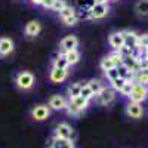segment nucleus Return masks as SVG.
<instances>
[{
  "label": "nucleus",
  "instance_id": "1",
  "mask_svg": "<svg viewBox=\"0 0 148 148\" xmlns=\"http://www.w3.org/2000/svg\"><path fill=\"white\" fill-rule=\"evenodd\" d=\"M15 83L18 86V89L21 90H30L34 83H36V79L33 76L31 71H19L15 77Z\"/></svg>",
  "mask_w": 148,
  "mask_h": 148
},
{
  "label": "nucleus",
  "instance_id": "2",
  "mask_svg": "<svg viewBox=\"0 0 148 148\" xmlns=\"http://www.w3.org/2000/svg\"><path fill=\"white\" fill-rule=\"evenodd\" d=\"M147 98H148V90H147V88H145V86H142V84L135 83V84H133V89H132V93H130V96H129L130 102L142 104Z\"/></svg>",
  "mask_w": 148,
  "mask_h": 148
},
{
  "label": "nucleus",
  "instance_id": "3",
  "mask_svg": "<svg viewBox=\"0 0 148 148\" xmlns=\"http://www.w3.org/2000/svg\"><path fill=\"white\" fill-rule=\"evenodd\" d=\"M73 135H74V129L68 123H58L53 130V138H59V139H73Z\"/></svg>",
  "mask_w": 148,
  "mask_h": 148
},
{
  "label": "nucleus",
  "instance_id": "4",
  "mask_svg": "<svg viewBox=\"0 0 148 148\" xmlns=\"http://www.w3.org/2000/svg\"><path fill=\"white\" fill-rule=\"evenodd\" d=\"M49 116H51V108L47 104H39L31 110V117L36 121H45Z\"/></svg>",
  "mask_w": 148,
  "mask_h": 148
},
{
  "label": "nucleus",
  "instance_id": "5",
  "mask_svg": "<svg viewBox=\"0 0 148 148\" xmlns=\"http://www.w3.org/2000/svg\"><path fill=\"white\" fill-rule=\"evenodd\" d=\"M68 99L62 95H52L49 98V108L51 110H55V111H65L67 107H68Z\"/></svg>",
  "mask_w": 148,
  "mask_h": 148
},
{
  "label": "nucleus",
  "instance_id": "6",
  "mask_svg": "<svg viewBox=\"0 0 148 148\" xmlns=\"http://www.w3.org/2000/svg\"><path fill=\"white\" fill-rule=\"evenodd\" d=\"M95 98H96V102L99 105H110L111 102L116 99V92L111 88H105V86H104L102 90L98 93Z\"/></svg>",
  "mask_w": 148,
  "mask_h": 148
},
{
  "label": "nucleus",
  "instance_id": "7",
  "mask_svg": "<svg viewBox=\"0 0 148 148\" xmlns=\"http://www.w3.org/2000/svg\"><path fill=\"white\" fill-rule=\"evenodd\" d=\"M110 6L108 5H92L89 8V19H102L108 15Z\"/></svg>",
  "mask_w": 148,
  "mask_h": 148
},
{
  "label": "nucleus",
  "instance_id": "8",
  "mask_svg": "<svg viewBox=\"0 0 148 148\" xmlns=\"http://www.w3.org/2000/svg\"><path fill=\"white\" fill-rule=\"evenodd\" d=\"M61 51H62V53L65 52H70V51H74V49H77L79 47V39L76 36H67L64 37L62 40H61Z\"/></svg>",
  "mask_w": 148,
  "mask_h": 148
},
{
  "label": "nucleus",
  "instance_id": "9",
  "mask_svg": "<svg viewBox=\"0 0 148 148\" xmlns=\"http://www.w3.org/2000/svg\"><path fill=\"white\" fill-rule=\"evenodd\" d=\"M108 43L110 46L114 49V51H119L125 46V37H123L121 31H116V33H111L108 36Z\"/></svg>",
  "mask_w": 148,
  "mask_h": 148
},
{
  "label": "nucleus",
  "instance_id": "10",
  "mask_svg": "<svg viewBox=\"0 0 148 148\" xmlns=\"http://www.w3.org/2000/svg\"><path fill=\"white\" fill-rule=\"evenodd\" d=\"M126 114L130 119H141L144 114V107L142 104H136V102H127L126 105Z\"/></svg>",
  "mask_w": 148,
  "mask_h": 148
},
{
  "label": "nucleus",
  "instance_id": "11",
  "mask_svg": "<svg viewBox=\"0 0 148 148\" xmlns=\"http://www.w3.org/2000/svg\"><path fill=\"white\" fill-rule=\"evenodd\" d=\"M15 45L9 37H0V56H8L14 52Z\"/></svg>",
  "mask_w": 148,
  "mask_h": 148
},
{
  "label": "nucleus",
  "instance_id": "12",
  "mask_svg": "<svg viewBox=\"0 0 148 148\" xmlns=\"http://www.w3.org/2000/svg\"><path fill=\"white\" fill-rule=\"evenodd\" d=\"M123 37H125V46L130 47V49H136L138 47V42H139V36L135 33V31H121Z\"/></svg>",
  "mask_w": 148,
  "mask_h": 148
},
{
  "label": "nucleus",
  "instance_id": "13",
  "mask_svg": "<svg viewBox=\"0 0 148 148\" xmlns=\"http://www.w3.org/2000/svg\"><path fill=\"white\" fill-rule=\"evenodd\" d=\"M42 31V25L39 21H30L25 24V28H24V33H25L28 37H36L39 36Z\"/></svg>",
  "mask_w": 148,
  "mask_h": 148
},
{
  "label": "nucleus",
  "instance_id": "14",
  "mask_svg": "<svg viewBox=\"0 0 148 148\" xmlns=\"http://www.w3.org/2000/svg\"><path fill=\"white\" fill-rule=\"evenodd\" d=\"M67 77H68V70H61V68H52L51 74H49V79L53 83H62Z\"/></svg>",
  "mask_w": 148,
  "mask_h": 148
},
{
  "label": "nucleus",
  "instance_id": "15",
  "mask_svg": "<svg viewBox=\"0 0 148 148\" xmlns=\"http://www.w3.org/2000/svg\"><path fill=\"white\" fill-rule=\"evenodd\" d=\"M138 16L141 18H148V0H138V3L135 5Z\"/></svg>",
  "mask_w": 148,
  "mask_h": 148
},
{
  "label": "nucleus",
  "instance_id": "16",
  "mask_svg": "<svg viewBox=\"0 0 148 148\" xmlns=\"http://www.w3.org/2000/svg\"><path fill=\"white\" fill-rule=\"evenodd\" d=\"M82 88H83V83H80V82H77V83H71V84L68 86V89H67V93H68V98H70V99L80 96Z\"/></svg>",
  "mask_w": 148,
  "mask_h": 148
},
{
  "label": "nucleus",
  "instance_id": "17",
  "mask_svg": "<svg viewBox=\"0 0 148 148\" xmlns=\"http://www.w3.org/2000/svg\"><path fill=\"white\" fill-rule=\"evenodd\" d=\"M70 64L68 61L65 59L64 53H59L55 59H53V68H61V70H68Z\"/></svg>",
  "mask_w": 148,
  "mask_h": 148
},
{
  "label": "nucleus",
  "instance_id": "18",
  "mask_svg": "<svg viewBox=\"0 0 148 148\" xmlns=\"http://www.w3.org/2000/svg\"><path fill=\"white\" fill-rule=\"evenodd\" d=\"M65 59L68 61L70 65H76L79 61H80V52L77 51V49H74V51H70V52H65L64 53Z\"/></svg>",
  "mask_w": 148,
  "mask_h": 148
},
{
  "label": "nucleus",
  "instance_id": "19",
  "mask_svg": "<svg viewBox=\"0 0 148 148\" xmlns=\"http://www.w3.org/2000/svg\"><path fill=\"white\" fill-rule=\"evenodd\" d=\"M90 88V90L93 92V95L96 96L98 93H99L101 90H102V88H104V84H102V82L101 80H98V79H92V80H89L88 83H86Z\"/></svg>",
  "mask_w": 148,
  "mask_h": 148
},
{
  "label": "nucleus",
  "instance_id": "20",
  "mask_svg": "<svg viewBox=\"0 0 148 148\" xmlns=\"http://www.w3.org/2000/svg\"><path fill=\"white\" fill-rule=\"evenodd\" d=\"M70 102L73 104V105H76L82 113L89 107V101L88 99H84V98H82V96H77V98H73V99H70Z\"/></svg>",
  "mask_w": 148,
  "mask_h": 148
},
{
  "label": "nucleus",
  "instance_id": "21",
  "mask_svg": "<svg viewBox=\"0 0 148 148\" xmlns=\"http://www.w3.org/2000/svg\"><path fill=\"white\" fill-rule=\"evenodd\" d=\"M135 83L138 84H142V86H148V70H144V71H139L136 73V76H135Z\"/></svg>",
  "mask_w": 148,
  "mask_h": 148
},
{
  "label": "nucleus",
  "instance_id": "22",
  "mask_svg": "<svg viewBox=\"0 0 148 148\" xmlns=\"http://www.w3.org/2000/svg\"><path fill=\"white\" fill-rule=\"evenodd\" d=\"M99 67H101V70L105 73V71H108V70H113V68H116V64L113 62V59L110 58V55L108 56H104L102 59H101V64H99Z\"/></svg>",
  "mask_w": 148,
  "mask_h": 148
},
{
  "label": "nucleus",
  "instance_id": "23",
  "mask_svg": "<svg viewBox=\"0 0 148 148\" xmlns=\"http://www.w3.org/2000/svg\"><path fill=\"white\" fill-rule=\"evenodd\" d=\"M73 15H76V9H74L73 6H68V5L59 12V18H61V21H64V19H67V18H70V16H73Z\"/></svg>",
  "mask_w": 148,
  "mask_h": 148
},
{
  "label": "nucleus",
  "instance_id": "24",
  "mask_svg": "<svg viewBox=\"0 0 148 148\" xmlns=\"http://www.w3.org/2000/svg\"><path fill=\"white\" fill-rule=\"evenodd\" d=\"M59 148H76V144H74L73 139H59V138H52Z\"/></svg>",
  "mask_w": 148,
  "mask_h": 148
},
{
  "label": "nucleus",
  "instance_id": "25",
  "mask_svg": "<svg viewBox=\"0 0 148 148\" xmlns=\"http://www.w3.org/2000/svg\"><path fill=\"white\" fill-rule=\"evenodd\" d=\"M80 96L82 98H84V99H88L89 102L95 98V95H93V92L90 90V88L88 84H83V88H82V92H80Z\"/></svg>",
  "mask_w": 148,
  "mask_h": 148
},
{
  "label": "nucleus",
  "instance_id": "26",
  "mask_svg": "<svg viewBox=\"0 0 148 148\" xmlns=\"http://www.w3.org/2000/svg\"><path fill=\"white\" fill-rule=\"evenodd\" d=\"M127 80H125V79H121V77H119V79H116L114 82H111L110 84V88L113 89L114 92H120L121 89H123V86H125V83H126Z\"/></svg>",
  "mask_w": 148,
  "mask_h": 148
},
{
  "label": "nucleus",
  "instance_id": "27",
  "mask_svg": "<svg viewBox=\"0 0 148 148\" xmlns=\"http://www.w3.org/2000/svg\"><path fill=\"white\" fill-rule=\"evenodd\" d=\"M133 84H135V82L127 80V82L125 83V86H123V89L120 90L121 96H126V98H129V96H130V93H132V89H133Z\"/></svg>",
  "mask_w": 148,
  "mask_h": 148
},
{
  "label": "nucleus",
  "instance_id": "28",
  "mask_svg": "<svg viewBox=\"0 0 148 148\" xmlns=\"http://www.w3.org/2000/svg\"><path fill=\"white\" fill-rule=\"evenodd\" d=\"M105 77L108 79L110 83H111V82H114L116 79H119V71H117V68H113V70L105 71Z\"/></svg>",
  "mask_w": 148,
  "mask_h": 148
},
{
  "label": "nucleus",
  "instance_id": "29",
  "mask_svg": "<svg viewBox=\"0 0 148 148\" xmlns=\"http://www.w3.org/2000/svg\"><path fill=\"white\" fill-rule=\"evenodd\" d=\"M65 6H67V2H65V0H55V2H53V6H52V10H55V12H58V14H59V12L62 10Z\"/></svg>",
  "mask_w": 148,
  "mask_h": 148
},
{
  "label": "nucleus",
  "instance_id": "30",
  "mask_svg": "<svg viewBox=\"0 0 148 148\" xmlns=\"http://www.w3.org/2000/svg\"><path fill=\"white\" fill-rule=\"evenodd\" d=\"M65 111H67V114H68V116H79V114L82 113V111H80L76 105H73L71 102H68V107H67Z\"/></svg>",
  "mask_w": 148,
  "mask_h": 148
},
{
  "label": "nucleus",
  "instance_id": "31",
  "mask_svg": "<svg viewBox=\"0 0 148 148\" xmlns=\"http://www.w3.org/2000/svg\"><path fill=\"white\" fill-rule=\"evenodd\" d=\"M148 46V33L147 34H142V36H139V42H138V47H142V49H145Z\"/></svg>",
  "mask_w": 148,
  "mask_h": 148
},
{
  "label": "nucleus",
  "instance_id": "32",
  "mask_svg": "<svg viewBox=\"0 0 148 148\" xmlns=\"http://www.w3.org/2000/svg\"><path fill=\"white\" fill-rule=\"evenodd\" d=\"M64 24H65V25H76V24L79 22V18H77V15H73V16H70V18H67V19H64L62 21Z\"/></svg>",
  "mask_w": 148,
  "mask_h": 148
},
{
  "label": "nucleus",
  "instance_id": "33",
  "mask_svg": "<svg viewBox=\"0 0 148 148\" xmlns=\"http://www.w3.org/2000/svg\"><path fill=\"white\" fill-rule=\"evenodd\" d=\"M53 2H55V0H43V3H42L40 6H43L45 9H52Z\"/></svg>",
  "mask_w": 148,
  "mask_h": 148
},
{
  "label": "nucleus",
  "instance_id": "34",
  "mask_svg": "<svg viewBox=\"0 0 148 148\" xmlns=\"http://www.w3.org/2000/svg\"><path fill=\"white\" fill-rule=\"evenodd\" d=\"M93 5H107L108 0H92Z\"/></svg>",
  "mask_w": 148,
  "mask_h": 148
},
{
  "label": "nucleus",
  "instance_id": "35",
  "mask_svg": "<svg viewBox=\"0 0 148 148\" xmlns=\"http://www.w3.org/2000/svg\"><path fill=\"white\" fill-rule=\"evenodd\" d=\"M30 2H31L33 5H36V6H40V5L43 3V0H30Z\"/></svg>",
  "mask_w": 148,
  "mask_h": 148
},
{
  "label": "nucleus",
  "instance_id": "36",
  "mask_svg": "<svg viewBox=\"0 0 148 148\" xmlns=\"http://www.w3.org/2000/svg\"><path fill=\"white\" fill-rule=\"evenodd\" d=\"M49 148H59V147H58V144L52 139V141H51V144H49Z\"/></svg>",
  "mask_w": 148,
  "mask_h": 148
},
{
  "label": "nucleus",
  "instance_id": "37",
  "mask_svg": "<svg viewBox=\"0 0 148 148\" xmlns=\"http://www.w3.org/2000/svg\"><path fill=\"white\" fill-rule=\"evenodd\" d=\"M145 56H147V58H148V46H147V47H145Z\"/></svg>",
  "mask_w": 148,
  "mask_h": 148
},
{
  "label": "nucleus",
  "instance_id": "38",
  "mask_svg": "<svg viewBox=\"0 0 148 148\" xmlns=\"http://www.w3.org/2000/svg\"><path fill=\"white\" fill-rule=\"evenodd\" d=\"M147 70H148V58H147Z\"/></svg>",
  "mask_w": 148,
  "mask_h": 148
},
{
  "label": "nucleus",
  "instance_id": "39",
  "mask_svg": "<svg viewBox=\"0 0 148 148\" xmlns=\"http://www.w3.org/2000/svg\"><path fill=\"white\" fill-rule=\"evenodd\" d=\"M108 2H117V0H108Z\"/></svg>",
  "mask_w": 148,
  "mask_h": 148
},
{
  "label": "nucleus",
  "instance_id": "40",
  "mask_svg": "<svg viewBox=\"0 0 148 148\" xmlns=\"http://www.w3.org/2000/svg\"><path fill=\"white\" fill-rule=\"evenodd\" d=\"M147 90H148V86H147Z\"/></svg>",
  "mask_w": 148,
  "mask_h": 148
}]
</instances>
